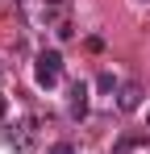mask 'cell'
I'll use <instances>...</instances> for the list:
<instances>
[{
    "mask_svg": "<svg viewBox=\"0 0 150 154\" xmlns=\"http://www.w3.org/2000/svg\"><path fill=\"white\" fill-rule=\"evenodd\" d=\"M33 79H38L42 88H54V83L63 79V54L58 50H42L38 63H33Z\"/></svg>",
    "mask_w": 150,
    "mask_h": 154,
    "instance_id": "6da1fadb",
    "label": "cell"
},
{
    "mask_svg": "<svg viewBox=\"0 0 150 154\" xmlns=\"http://www.w3.org/2000/svg\"><path fill=\"white\" fill-rule=\"evenodd\" d=\"M138 104H142V83H121L117 88V108L121 112H133Z\"/></svg>",
    "mask_w": 150,
    "mask_h": 154,
    "instance_id": "7a4b0ae2",
    "label": "cell"
},
{
    "mask_svg": "<svg viewBox=\"0 0 150 154\" xmlns=\"http://www.w3.org/2000/svg\"><path fill=\"white\" fill-rule=\"evenodd\" d=\"M71 121H83L88 117V83H71V104H67Z\"/></svg>",
    "mask_w": 150,
    "mask_h": 154,
    "instance_id": "3957f363",
    "label": "cell"
},
{
    "mask_svg": "<svg viewBox=\"0 0 150 154\" xmlns=\"http://www.w3.org/2000/svg\"><path fill=\"white\" fill-rule=\"evenodd\" d=\"M96 88H100V92H117V88H121V83H117V79L108 75V71H104V75L96 79Z\"/></svg>",
    "mask_w": 150,
    "mask_h": 154,
    "instance_id": "277c9868",
    "label": "cell"
},
{
    "mask_svg": "<svg viewBox=\"0 0 150 154\" xmlns=\"http://www.w3.org/2000/svg\"><path fill=\"white\" fill-rule=\"evenodd\" d=\"M50 154H75V146H71V142H54V146H50Z\"/></svg>",
    "mask_w": 150,
    "mask_h": 154,
    "instance_id": "5b68a950",
    "label": "cell"
},
{
    "mask_svg": "<svg viewBox=\"0 0 150 154\" xmlns=\"http://www.w3.org/2000/svg\"><path fill=\"white\" fill-rule=\"evenodd\" d=\"M0 112H4V100H0Z\"/></svg>",
    "mask_w": 150,
    "mask_h": 154,
    "instance_id": "8992f818",
    "label": "cell"
},
{
    "mask_svg": "<svg viewBox=\"0 0 150 154\" xmlns=\"http://www.w3.org/2000/svg\"><path fill=\"white\" fill-rule=\"evenodd\" d=\"M146 121H150V112H146Z\"/></svg>",
    "mask_w": 150,
    "mask_h": 154,
    "instance_id": "52a82bcc",
    "label": "cell"
},
{
    "mask_svg": "<svg viewBox=\"0 0 150 154\" xmlns=\"http://www.w3.org/2000/svg\"><path fill=\"white\" fill-rule=\"evenodd\" d=\"M146 4H150V0H146Z\"/></svg>",
    "mask_w": 150,
    "mask_h": 154,
    "instance_id": "ba28073f",
    "label": "cell"
}]
</instances>
